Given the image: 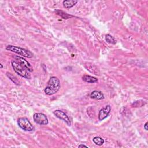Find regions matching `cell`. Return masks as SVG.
Instances as JSON below:
<instances>
[{
    "mask_svg": "<svg viewBox=\"0 0 148 148\" xmlns=\"http://www.w3.org/2000/svg\"><path fill=\"white\" fill-rule=\"evenodd\" d=\"M55 12L56 13V14L60 16H61L62 18L64 19H70L71 17H73L74 16L72 15H70L69 14H67V13L64 12L63 11L61 10H56Z\"/></svg>",
    "mask_w": 148,
    "mask_h": 148,
    "instance_id": "obj_12",
    "label": "cell"
},
{
    "mask_svg": "<svg viewBox=\"0 0 148 148\" xmlns=\"http://www.w3.org/2000/svg\"><path fill=\"white\" fill-rule=\"evenodd\" d=\"M90 97L92 99L97 100H103L104 98V94L98 90H94L90 94Z\"/></svg>",
    "mask_w": 148,
    "mask_h": 148,
    "instance_id": "obj_9",
    "label": "cell"
},
{
    "mask_svg": "<svg viewBox=\"0 0 148 148\" xmlns=\"http://www.w3.org/2000/svg\"><path fill=\"white\" fill-rule=\"evenodd\" d=\"M17 124L22 130L26 131H32L34 129V127L29 120L25 117L19 118L17 120Z\"/></svg>",
    "mask_w": 148,
    "mask_h": 148,
    "instance_id": "obj_4",
    "label": "cell"
},
{
    "mask_svg": "<svg viewBox=\"0 0 148 148\" xmlns=\"http://www.w3.org/2000/svg\"><path fill=\"white\" fill-rule=\"evenodd\" d=\"M144 128H145V130L147 131V130H148V128H147V122H146L145 123V124L144 125Z\"/></svg>",
    "mask_w": 148,
    "mask_h": 148,
    "instance_id": "obj_16",
    "label": "cell"
},
{
    "mask_svg": "<svg viewBox=\"0 0 148 148\" xmlns=\"http://www.w3.org/2000/svg\"><path fill=\"white\" fill-rule=\"evenodd\" d=\"M111 111V107L109 105L105 106L104 108L100 110L98 113V119L100 121L104 120L108 117Z\"/></svg>",
    "mask_w": 148,
    "mask_h": 148,
    "instance_id": "obj_7",
    "label": "cell"
},
{
    "mask_svg": "<svg viewBox=\"0 0 148 148\" xmlns=\"http://www.w3.org/2000/svg\"><path fill=\"white\" fill-rule=\"evenodd\" d=\"M0 66H1V69L3 68V66L2 64H0Z\"/></svg>",
    "mask_w": 148,
    "mask_h": 148,
    "instance_id": "obj_18",
    "label": "cell"
},
{
    "mask_svg": "<svg viewBox=\"0 0 148 148\" xmlns=\"http://www.w3.org/2000/svg\"><path fill=\"white\" fill-rule=\"evenodd\" d=\"M33 119L35 123L39 125H47L49 120L47 116L42 113H35L33 115Z\"/></svg>",
    "mask_w": 148,
    "mask_h": 148,
    "instance_id": "obj_5",
    "label": "cell"
},
{
    "mask_svg": "<svg viewBox=\"0 0 148 148\" xmlns=\"http://www.w3.org/2000/svg\"><path fill=\"white\" fill-rule=\"evenodd\" d=\"M82 80L85 82L91 83H93L98 82V79H97L96 78H94L90 75H85L82 77Z\"/></svg>",
    "mask_w": 148,
    "mask_h": 148,
    "instance_id": "obj_11",
    "label": "cell"
},
{
    "mask_svg": "<svg viewBox=\"0 0 148 148\" xmlns=\"http://www.w3.org/2000/svg\"><path fill=\"white\" fill-rule=\"evenodd\" d=\"M6 49L8 51H11L25 57L31 58L33 57V54L30 51L20 47L13 45H8L7 46Z\"/></svg>",
    "mask_w": 148,
    "mask_h": 148,
    "instance_id": "obj_3",
    "label": "cell"
},
{
    "mask_svg": "<svg viewBox=\"0 0 148 148\" xmlns=\"http://www.w3.org/2000/svg\"><path fill=\"white\" fill-rule=\"evenodd\" d=\"M53 114L59 119L63 120L68 126H70L71 125V122L69 117L63 111L60 110H56L53 112Z\"/></svg>",
    "mask_w": 148,
    "mask_h": 148,
    "instance_id": "obj_6",
    "label": "cell"
},
{
    "mask_svg": "<svg viewBox=\"0 0 148 148\" xmlns=\"http://www.w3.org/2000/svg\"><path fill=\"white\" fill-rule=\"evenodd\" d=\"M105 40L107 42L111 44L115 45L116 43V41L115 40V38L112 36H111L110 34H106L105 35Z\"/></svg>",
    "mask_w": 148,
    "mask_h": 148,
    "instance_id": "obj_15",
    "label": "cell"
},
{
    "mask_svg": "<svg viewBox=\"0 0 148 148\" xmlns=\"http://www.w3.org/2000/svg\"><path fill=\"white\" fill-rule=\"evenodd\" d=\"M7 76L15 83L16 84V85H20V82L17 79V78L15 77L13 75H12V74L11 73H9V72H7Z\"/></svg>",
    "mask_w": 148,
    "mask_h": 148,
    "instance_id": "obj_13",
    "label": "cell"
},
{
    "mask_svg": "<svg viewBox=\"0 0 148 148\" xmlns=\"http://www.w3.org/2000/svg\"><path fill=\"white\" fill-rule=\"evenodd\" d=\"M12 67L14 69V71L16 72V73L22 78H26V79H30L31 75L30 74V72L25 68L24 67L22 64L19 63L17 61L15 60H13L11 61Z\"/></svg>",
    "mask_w": 148,
    "mask_h": 148,
    "instance_id": "obj_2",
    "label": "cell"
},
{
    "mask_svg": "<svg viewBox=\"0 0 148 148\" xmlns=\"http://www.w3.org/2000/svg\"><path fill=\"white\" fill-rule=\"evenodd\" d=\"M93 141L94 143L98 146H101L104 143V139L101 138L100 137H95L93 139Z\"/></svg>",
    "mask_w": 148,
    "mask_h": 148,
    "instance_id": "obj_14",
    "label": "cell"
},
{
    "mask_svg": "<svg viewBox=\"0 0 148 148\" xmlns=\"http://www.w3.org/2000/svg\"><path fill=\"white\" fill-rule=\"evenodd\" d=\"M60 87V80L56 77H52L49 80L44 91L46 95L52 96L57 93Z\"/></svg>",
    "mask_w": 148,
    "mask_h": 148,
    "instance_id": "obj_1",
    "label": "cell"
},
{
    "mask_svg": "<svg viewBox=\"0 0 148 148\" xmlns=\"http://www.w3.org/2000/svg\"><path fill=\"white\" fill-rule=\"evenodd\" d=\"M78 147H88L87 146H86V145H83V144H81L80 145H79Z\"/></svg>",
    "mask_w": 148,
    "mask_h": 148,
    "instance_id": "obj_17",
    "label": "cell"
},
{
    "mask_svg": "<svg viewBox=\"0 0 148 148\" xmlns=\"http://www.w3.org/2000/svg\"><path fill=\"white\" fill-rule=\"evenodd\" d=\"M14 59L16 61H17L19 63L22 64L24 67H25L30 72H33V68L30 64L29 62H28L26 59H24L23 57L19 56H14Z\"/></svg>",
    "mask_w": 148,
    "mask_h": 148,
    "instance_id": "obj_8",
    "label": "cell"
},
{
    "mask_svg": "<svg viewBox=\"0 0 148 148\" xmlns=\"http://www.w3.org/2000/svg\"><path fill=\"white\" fill-rule=\"evenodd\" d=\"M78 3V1L75 0H65L63 2V7L66 9H70L75 6Z\"/></svg>",
    "mask_w": 148,
    "mask_h": 148,
    "instance_id": "obj_10",
    "label": "cell"
}]
</instances>
